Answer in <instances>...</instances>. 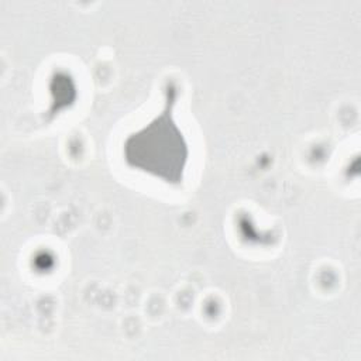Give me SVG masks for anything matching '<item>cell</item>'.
Returning <instances> with one entry per match:
<instances>
[{
	"label": "cell",
	"mask_w": 361,
	"mask_h": 361,
	"mask_svg": "<svg viewBox=\"0 0 361 361\" xmlns=\"http://www.w3.org/2000/svg\"><path fill=\"white\" fill-rule=\"evenodd\" d=\"M173 99L168 93L164 110L124 144L126 162L168 183H179L189 159L188 142L172 118Z\"/></svg>",
	"instance_id": "cell-1"
}]
</instances>
